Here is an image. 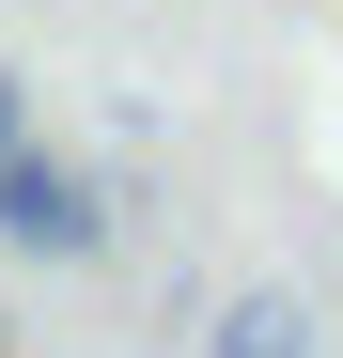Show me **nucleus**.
I'll use <instances>...</instances> for the list:
<instances>
[{
    "label": "nucleus",
    "mask_w": 343,
    "mask_h": 358,
    "mask_svg": "<svg viewBox=\"0 0 343 358\" xmlns=\"http://www.w3.org/2000/svg\"><path fill=\"white\" fill-rule=\"evenodd\" d=\"M16 156H31V78L0 63V171H16Z\"/></svg>",
    "instance_id": "nucleus-3"
},
{
    "label": "nucleus",
    "mask_w": 343,
    "mask_h": 358,
    "mask_svg": "<svg viewBox=\"0 0 343 358\" xmlns=\"http://www.w3.org/2000/svg\"><path fill=\"white\" fill-rule=\"evenodd\" d=\"M203 358H328V343H312V296H281V280H250L234 312L203 327Z\"/></svg>",
    "instance_id": "nucleus-2"
},
{
    "label": "nucleus",
    "mask_w": 343,
    "mask_h": 358,
    "mask_svg": "<svg viewBox=\"0 0 343 358\" xmlns=\"http://www.w3.org/2000/svg\"><path fill=\"white\" fill-rule=\"evenodd\" d=\"M0 250H31V265H94L109 250V187H94V171H63V156H16V171H0Z\"/></svg>",
    "instance_id": "nucleus-1"
}]
</instances>
